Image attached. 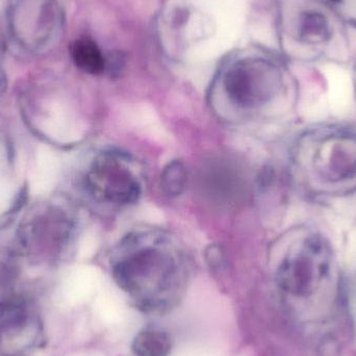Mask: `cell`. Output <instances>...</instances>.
<instances>
[{
  "label": "cell",
  "instance_id": "cell-7",
  "mask_svg": "<svg viewBox=\"0 0 356 356\" xmlns=\"http://www.w3.org/2000/svg\"><path fill=\"white\" fill-rule=\"evenodd\" d=\"M70 54L75 66L88 74H102L106 70L104 54L96 42L90 38L81 37L75 40L71 45Z\"/></svg>",
  "mask_w": 356,
  "mask_h": 356
},
{
  "label": "cell",
  "instance_id": "cell-5",
  "mask_svg": "<svg viewBox=\"0 0 356 356\" xmlns=\"http://www.w3.org/2000/svg\"><path fill=\"white\" fill-rule=\"evenodd\" d=\"M86 180L92 194L113 204H131L137 202L141 195L139 179L116 154L97 156L92 163Z\"/></svg>",
  "mask_w": 356,
  "mask_h": 356
},
{
  "label": "cell",
  "instance_id": "cell-6",
  "mask_svg": "<svg viewBox=\"0 0 356 356\" xmlns=\"http://www.w3.org/2000/svg\"><path fill=\"white\" fill-rule=\"evenodd\" d=\"M222 85L232 104L243 108H254L269 92V65L259 58H240L226 69Z\"/></svg>",
  "mask_w": 356,
  "mask_h": 356
},
{
  "label": "cell",
  "instance_id": "cell-10",
  "mask_svg": "<svg viewBox=\"0 0 356 356\" xmlns=\"http://www.w3.org/2000/svg\"><path fill=\"white\" fill-rule=\"evenodd\" d=\"M17 280L14 269L0 261V307L18 296L16 292Z\"/></svg>",
  "mask_w": 356,
  "mask_h": 356
},
{
  "label": "cell",
  "instance_id": "cell-3",
  "mask_svg": "<svg viewBox=\"0 0 356 356\" xmlns=\"http://www.w3.org/2000/svg\"><path fill=\"white\" fill-rule=\"evenodd\" d=\"M67 220L54 205H33L23 216L17 232L21 253L35 261L54 259L68 238Z\"/></svg>",
  "mask_w": 356,
  "mask_h": 356
},
{
  "label": "cell",
  "instance_id": "cell-13",
  "mask_svg": "<svg viewBox=\"0 0 356 356\" xmlns=\"http://www.w3.org/2000/svg\"><path fill=\"white\" fill-rule=\"evenodd\" d=\"M334 1H338V0H334Z\"/></svg>",
  "mask_w": 356,
  "mask_h": 356
},
{
  "label": "cell",
  "instance_id": "cell-2",
  "mask_svg": "<svg viewBox=\"0 0 356 356\" xmlns=\"http://www.w3.org/2000/svg\"><path fill=\"white\" fill-rule=\"evenodd\" d=\"M6 20L13 39L31 54H47L64 33L60 0H8Z\"/></svg>",
  "mask_w": 356,
  "mask_h": 356
},
{
  "label": "cell",
  "instance_id": "cell-8",
  "mask_svg": "<svg viewBox=\"0 0 356 356\" xmlns=\"http://www.w3.org/2000/svg\"><path fill=\"white\" fill-rule=\"evenodd\" d=\"M131 348L136 356H168L171 339L161 330H144L137 334Z\"/></svg>",
  "mask_w": 356,
  "mask_h": 356
},
{
  "label": "cell",
  "instance_id": "cell-11",
  "mask_svg": "<svg viewBox=\"0 0 356 356\" xmlns=\"http://www.w3.org/2000/svg\"><path fill=\"white\" fill-rule=\"evenodd\" d=\"M301 35L305 39L323 37L327 33V22L322 15L309 13L301 23Z\"/></svg>",
  "mask_w": 356,
  "mask_h": 356
},
{
  "label": "cell",
  "instance_id": "cell-12",
  "mask_svg": "<svg viewBox=\"0 0 356 356\" xmlns=\"http://www.w3.org/2000/svg\"><path fill=\"white\" fill-rule=\"evenodd\" d=\"M6 71H4L3 50H2L1 42H0V95L6 89Z\"/></svg>",
  "mask_w": 356,
  "mask_h": 356
},
{
  "label": "cell",
  "instance_id": "cell-9",
  "mask_svg": "<svg viewBox=\"0 0 356 356\" xmlns=\"http://www.w3.org/2000/svg\"><path fill=\"white\" fill-rule=\"evenodd\" d=\"M188 175L186 168L180 162L171 163L164 169L161 177V186L168 196L175 197L181 194L186 188Z\"/></svg>",
  "mask_w": 356,
  "mask_h": 356
},
{
  "label": "cell",
  "instance_id": "cell-1",
  "mask_svg": "<svg viewBox=\"0 0 356 356\" xmlns=\"http://www.w3.org/2000/svg\"><path fill=\"white\" fill-rule=\"evenodd\" d=\"M165 249L154 244L133 247L115 264L113 272L117 284L144 309L162 307L177 286V261Z\"/></svg>",
  "mask_w": 356,
  "mask_h": 356
},
{
  "label": "cell",
  "instance_id": "cell-4",
  "mask_svg": "<svg viewBox=\"0 0 356 356\" xmlns=\"http://www.w3.org/2000/svg\"><path fill=\"white\" fill-rule=\"evenodd\" d=\"M44 340L41 314L29 299L18 295L0 307V356H29Z\"/></svg>",
  "mask_w": 356,
  "mask_h": 356
}]
</instances>
